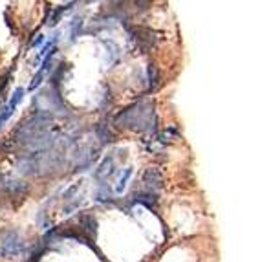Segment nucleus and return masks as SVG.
Masks as SVG:
<instances>
[{
	"label": "nucleus",
	"instance_id": "obj_8",
	"mask_svg": "<svg viewBox=\"0 0 260 262\" xmlns=\"http://www.w3.org/2000/svg\"><path fill=\"white\" fill-rule=\"evenodd\" d=\"M94 130H96V138L101 141V145L110 143V141L114 140V132H112V128H110L109 125H104V123H97Z\"/></svg>",
	"mask_w": 260,
	"mask_h": 262
},
{
	"label": "nucleus",
	"instance_id": "obj_4",
	"mask_svg": "<svg viewBox=\"0 0 260 262\" xmlns=\"http://www.w3.org/2000/svg\"><path fill=\"white\" fill-rule=\"evenodd\" d=\"M141 182H143V187L141 189L158 192L161 189V185H163V174H161V170L158 169V167H150V169L143 170Z\"/></svg>",
	"mask_w": 260,
	"mask_h": 262
},
{
	"label": "nucleus",
	"instance_id": "obj_1",
	"mask_svg": "<svg viewBox=\"0 0 260 262\" xmlns=\"http://www.w3.org/2000/svg\"><path fill=\"white\" fill-rule=\"evenodd\" d=\"M114 127L134 132H145V134L156 132L158 116L156 106H154L150 97H141V99L134 101L130 106L123 108L117 116H114Z\"/></svg>",
	"mask_w": 260,
	"mask_h": 262
},
{
	"label": "nucleus",
	"instance_id": "obj_5",
	"mask_svg": "<svg viewBox=\"0 0 260 262\" xmlns=\"http://www.w3.org/2000/svg\"><path fill=\"white\" fill-rule=\"evenodd\" d=\"M132 204H141V206L148 207V209H154L156 204L160 202V194L152 191H145V189H138V191L132 192Z\"/></svg>",
	"mask_w": 260,
	"mask_h": 262
},
{
	"label": "nucleus",
	"instance_id": "obj_6",
	"mask_svg": "<svg viewBox=\"0 0 260 262\" xmlns=\"http://www.w3.org/2000/svg\"><path fill=\"white\" fill-rule=\"evenodd\" d=\"M145 84H147V92H154V90H158L161 84V70L158 68L156 64H148L147 68H145Z\"/></svg>",
	"mask_w": 260,
	"mask_h": 262
},
{
	"label": "nucleus",
	"instance_id": "obj_2",
	"mask_svg": "<svg viewBox=\"0 0 260 262\" xmlns=\"http://www.w3.org/2000/svg\"><path fill=\"white\" fill-rule=\"evenodd\" d=\"M126 33H128V42L132 44V48L141 53L154 50L160 42V33L156 30H150V28L126 26Z\"/></svg>",
	"mask_w": 260,
	"mask_h": 262
},
{
	"label": "nucleus",
	"instance_id": "obj_7",
	"mask_svg": "<svg viewBox=\"0 0 260 262\" xmlns=\"http://www.w3.org/2000/svg\"><path fill=\"white\" fill-rule=\"evenodd\" d=\"M22 94H24V90H22V88H18L17 92L13 94V97H11V99L8 101V105L2 106V110H0V125H2L4 121H8L9 116H11V114L15 112L17 105L22 101Z\"/></svg>",
	"mask_w": 260,
	"mask_h": 262
},
{
	"label": "nucleus",
	"instance_id": "obj_3",
	"mask_svg": "<svg viewBox=\"0 0 260 262\" xmlns=\"http://www.w3.org/2000/svg\"><path fill=\"white\" fill-rule=\"evenodd\" d=\"M26 249L24 238L15 229H4L0 233V255L6 258L17 257Z\"/></svg>",
	"mask_w": 260,
	"mask_h": 262
}]
</instances>
